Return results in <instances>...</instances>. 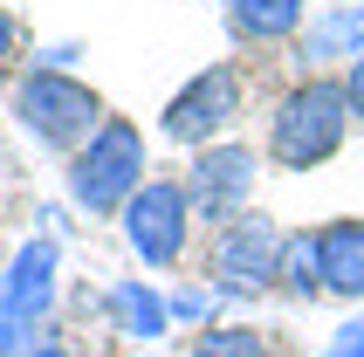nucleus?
<instances>
[{
  "label": "nucleus",
  "instance_id": "obj_1",
  "mask_svg": "<svg viewBox=\"0 0 364 357\" xmlns=\"http://www.w3.org/2000/svg\"><path fill=\"white\" fill-rule=\"evenodd\" d=\"M344 131H350V97L344 82H323V76H303L275 103L268 117V159L289 165V172H309L344 151Z\"/></svg>",
  "mask_w": 364,
  "mask_h": 357
},
{
  "label": "nucleus",
  "instance_id": "obj_2",
  "mask_svg": "<svg viewBox=\"0 0 364 357\" xmlns=\"http://www.w3.org/2000/svg\"><path fill=\"white\" fill-rule=\"evenodd\" d=\"M144 186V131L131 117H103V131L69 159V199L82 213H124Z\"/></svg>",
  "mask_w": 364,
  "mask_h": 357
},
{
  "label": "nucleus",
  "instance_id": "obj_3",
  "mask_svg": "<svg viewBox=\"0 0 364 357\" xmlns=\"http://www.w3.org/2000/svg\"><path fill=\"white\" fill-rule=\"evenodd\" d=\"M14 117L28 124L41 144H55V151L76 159L82 144L103 131V97L90 82L62 76V69H35V76H21V90H14Z\"/></svg>",
  "mask_w": 364,
  "mask_h": 357
},
{
  "label": "nucleus",
  "instance_id": "obj_4",
  "mask_svg": "<svg viewBox=\"0 0 364 357\" xmlns=\"http://www.w3.org/2000/svg\"><path fill=\"white\" fill-rule=\"evenodd\" d=\"M117 227H124V247L144 268H172L186 255V234H193V199L172 178H144L138 193H131V206L117 213Z\"/></svg>",
  "mask_w": 364,
  "mask_h": 357
},
{
  "label": "nucleus",
  "instance_id": "obj_5",
  "mask_svg": "<svg viewBox=\"0 0 364 357\" xmlns=\"http://www.w3.org/2000/svg\"><path fill=\"white\" fill-rule=\"evenodd\" d=\"M234 117H241V69H234V62H206L200 76L165 103L159 131L172 144H200V151H206V144H220V131Z\"/></svg>",
  "mask_w": 364,
  "mask_h": 357
},
{
  "label": "nucleus",
  "instance_id": "obj_6",
  "mask_svg": "<svg viewBox=\"0 0 364 357\" xmlns=\"http://www.w3.org/2000/svg\"><path fill=\"white\" fill-rule=\"evenodd\" d=\"M275 261H282V227L262 213H241L213 234V282L220 296H255L275 282Z\"/></svg>",
  "mask_w": 364,
  "mask_h": 357
},
{
  "label": "nucleus",
  "instance_id": "obj_7",
  "mask_svg": "<svg viewBox=\"0 0 364 357\" xmlns=\"http://www.w3.org/2000/svg\"><path fill=\"white\" fill-rule=\"evenodd\" d=\"M247 193H255V151H247V144L220 138V144H206L200 159H193L186 199H193L200 220H241Z\"/></svg>",
  "mask_w": 364,
  "mask_h": 357
},
{
  "label": "nucleus",
  "instance_id": "obj_8",
  "mask_svg": "<svg viewBox=\"0 0 364 357\" xmlns=\"http://www.w3.org/2000/svg\"><path fill=\"white\" fill-rule=\"evenodd\" d=\"M48 302H55V240H28L7 268V282H0V316L28 330Z\"/></svg>",
  "mask_w": 364,
  "mask_h": 357
},
{
  "label": "nucleus",
  "instance_id": "obj_9",
  "mask_svg": "<svg viewBox=\"0 0 364 357\" xmlns=\"http://www.w3.org/2000/svg\"><path fill=\"white\" fill-rule=\"evenodd\" d=\"M364 55V0H350V7H323V14L309 21L303 35V62H358Z\"/></svg>",
  "mask_w": 364,
  "mask_h": 357
},
{
  "label": "nucleus",
  "instance_id": "obj_10",
  "mask_svg": "<svg viewBox=\"0 0 364 357\" xmlns=\"http://www.w3.org/2000/svg\"><path fill=\"white\" fill-rule=\"evenodd\" d=\"M323 289L364 302V220H330L323 227Z\"/></svg>",
  "mask_w": 364,
  "mask_h": 357
},
{
  "label": "nucleus",
  "instance_id": "obj_11",
  "mask_svg": "<svg viewBox=\"0 0 364 357\" xmlns=\"http://www.w3.org/2000/svg\"><path fill=\"white\" fill-rule=\"evenodd\" d=\"M110 316H117L124 337H165V323H172V302L159 296V289H144V282H117L110 289Z\"/></svg>",
  "mask_w": 364,
  "mask_h": 357
},
{
  "label": "nucleus",
  "instance_id": "obj_12",
  "mask_svg": "<svg viewBox=\"0 0 364 357\" xmlns=\"http://www.w3.org/2000/svg\"><path fill=\"white\" fill-rule=\"evenodd\" d=\"M303 7L309 0H227V21L247 41H282V35L303 28Z\"/></svg>",
  "mask_w": 364,
  "mask_h": 357
},
{
  "label": "nucleus",
  "instance_id": "obj_13",
  "mask_svg": "<svg viewBox=\"0 0 364 357\" xmlns=\"http://www.w3.org/2000/svg\"><path fill=\"white\" fill-rule=\"evenodd\" d=\"M275 282H282L289 296H316L323 289V234H282Z\"/></svg>",
  "mask_w": 364,
  "mask_h": 357
},
{
  "label": "nucleus",
  "instance_id": "obj_14",
  "mask_svg": "<svg viewBox=\"0 0 364 357\" xmlns=\"http://www.w3.org/2000/svg\"><path fill=\"white\" fill-rule=\"evenodd\" d=\"M193 357H268V343L247 330V323H220V330H200Z\"/></svg>",
  "mask_w": 364,
  "mask_h": 357
},
{
  "label": "nucleus",
  "instance_id": "obj_15",
  "mask_svg": "<svg viewBox=\"0 0 364 357\" xmlns=\"http://www.w3.org/2000/svg\"><path fill=\"white\" fill-rule=\"evenodd\" d=\"M330 357H364V316H350V323L330 330Z\"/></svg>",
  "mask_w": 364,
  "mask_h": 357
},
{
  "label": "nucleus",
  "instance_id": "obj_16",
  "mask_svg": "<svg viewBox=\"0 0 364 357\" xmlns=\"http://www.w3.org/2000/svg\"><path fill=\"white\" fill-rule=\"evenodd\" d=\"M206 309H213L206 289H179V296H172V316H179V323H206Z\"/></svg>",
  "mask_w": 364,
  "mask_h": 357
},
{
  "label": "nucleus",
  "instance_id": "obj_17",
  "mask_svg": "<svg viewBox=\"0 0 364 357\" xmlns=\"http://www.w3.org/2000/svg\"><path fill=\"white\" fill-rule=\"evenodd\" d=\"M344 97H350V117H364V55L344 69Z\"/></svg>",
  "mask_w": 364,
  "mask_h": 357
},
{
  "label": "nucleus",
  "instance_id": "obj_18",
  "mask_svg": "<svg viewBox=\"0 0 364 357\" xmlns=\"http://www.w3.org/2000/svg\"><path fill=\"white\" fill-rule=\"evenodd\" d=\"M14 41H21V28H14V14H7V7H0V62L14 55Z\"/></svg>",
  "mask_w": 364,
  "mask_h": 357
},
{
  "label": "nucleus",
  "instance_id": "obj_19",
  "mask_svg": "<svg viewBox=\"0 0 364 357\" xmlns=\"http://www.w3.org/2000/svg\"><path fill=\"white\" fill-rule=\"evenodd\" d=\"M0 357H21V323L0 316Z\"/></svg>",
  "mask_w": 364,
  "mask_h": 357
},
{
  "label": "nucleus",
  "instance_id": "obj_20",
  "mask_svg": "<svg viewBox=\"0 0 364 357\" xmlns=\"http://www.w3.org/2000/svg\"><path fill=\"white\" fill-rule=\"evenodd\" d=\"M21 357H69V351H62V343L48 337V343H28V351H21Z\"/></svg>",
  "mask_w": 364,
  "mask_h": 357
}]
</instances>
